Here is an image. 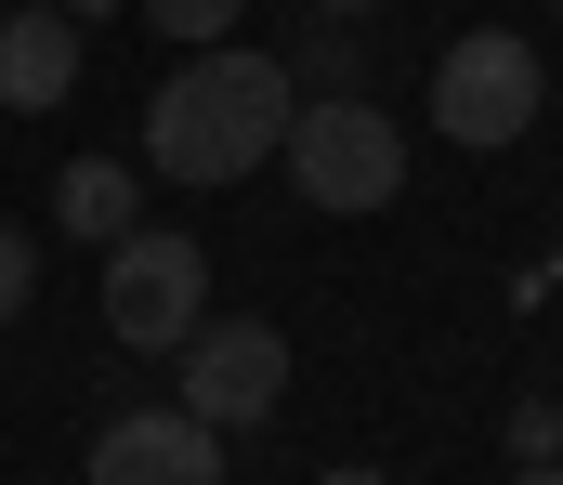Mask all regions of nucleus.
I'll return each instance as SVG.
<instances>
[{
    "instance_id": "obj_8",
    "label": "nucleus",
    "mask_w": 563,
    "mask_h": 485,
    "mask_svg": "<svg viewBox=\"0 0 563 485\" xmlns=\"http://www.w3.org/2000/svg\"><path fill=\"white\" fill-rule=\"evenodd\" d=\"M53 223H66L79 250H119V236L144 223V184H132L119 158H66V184H53Z\"/></svg>"
},
{
    "instance_id": "obj_12",
    "label": "nucleus",
    "mask_w": 563,
    "mask_h": 485,
    "mask_svg": "<svg viewBox=\"0 0 563 485\" xmlns=\"http://www.w3.org/2000/svg\"><path fill=\"white\" fill-rule=\"evenodd\" d=\"M53 13H79V26H106V13H119V0H53Z\"/></svg>"
},
{
    "instance_id": "obj_10",
    "label": "nucleus",
    "mask_w": 563,
    "mask_h": 485,
    "mask_svg": "<svg viewBox=\"0 0 563 485\" xmlns=\"http://www.w3.org/2000/svg\"><path fill=\"white\" fill-rule=\"evenodd\" d=\"M26 289H40V250H26V223H0V328L26 316Z\"/></svg>"
},
{
    "instance_id": "obj_7",
    "label": "nucleus",
    "mask_w": 563,
    "mask_h": 485,
    "mask_svg": "<svg viewBox=\"0 0 563 485\" xmlns=\"http://www.w3.org/2000/svg\"><path fill=\"white\" fill-rule=\"evenodd\" d=\"M66 92H79V13L13 0V13H0V106L40 119V106H66Z\"/></svg>"
},
{
    "instance_id": "obj_15",
    "label": "nucleus",
    "mask_w": 563,
    "mask_h": 485,
    "mask_svg": "<svg viewBox=\"0 0 563 485\" xmlns=\"http://www.w3.org/2000/svg\"><path fill=\"white\" fill-rule=\"evenodd\" d=\"M314 13H367V0H314Z\"/></svg>"
},
{
    "instance_id": "obj_11",
    "label": "nucleus",
    "mask_w": 563,
    "mask_h": 485,
    "mask_svg": "<svg viewBox=\"0 0 563 485\" xmlns=\"http://www.w3.org/2000/svg\"><path fill=\"white\" fill-rule=\"evenodd\" d=\"M511 460H525V473L563 460V407H511Z\"/></svg>"
},
{
    "instance_id": "obj_9",
    "label": "nucleus",
    "mask_w": 563,
    "mask_h": 485,
    "mask_svg": "<svg viewBox=\"0 0 563 485\" xmlns=\"http://www.w3.org/2000/svg\"><path fill=\"white\" fill-rule=\"evenodd\" d=\"M236 13H250V0H144V26H157V40H184V53L236 40Z\"/></svg>"
},
{
    "instance_id": "obj_2",
    "label": "nucleus",
    "mask_w": 563,
    "mask_h": 485,
    "mask_svg": "<svg viewBox=\"0 0 563 485\" xmlns=\"http://www.w3.org/2000/svg\"><path fill=\"white\" fill-rule=\"evenodd\" d=\"M288 184H301V210H341V223H367V210H394L407 197V132L367 106V92H328V106H288Z\"/></svg>"
},
{
    "instance_id": "obj_13",
    "label": "nucleus",
    "mask_w": 563,
    "mask_h": 485,
    "mask_svg": "<svg viewBox=\"0 0 563 485\" xmlns=\"http://www.w3.org/2000/svg\"><path fill=\"white\" fill-rule=\"evenodd\" d=\"M314 485H394V473H354V460H341V473H314Z\"/></svg>"
},
{
    "instance_id": "obj_16",
    "label": "nucleus",
    "mask_w": 563,
    "mask_h": 485,
    "mask_svg": "<svg viewBox=\"0 0 563 485\" xmlns=\"http://www.w3.org/2000/svg\"><path fill=\"white\" fill-rule=\"evenodd\" d=\"M0 13H13V0H0Z\"/></svg>"
},
{
    "instance_id": "obj_6",
    "label": "nucleus",
    "mask_w": 563,
    "mask_h": 485,
    "mask_svg": "<svg viewBox=\"0 0 563 485\" xmlns=\"http://www.w3.org/2000/svg\"><path fill=\"white\" fill-rule=\"evenodd\" d=\"M92 485H223V433L184 407H132L92 433Z\"/></svg>"
},
{
    "instance_id": "obj_5",
    "label": "nucleus",
    "mask_w": 563,
    "mask_h": 485,
    "mask_svg": "<svg viewBox=\"0 0 563 485\" xmlns=\"http://www.w3.org/2000/svg\"><path fill=\"white\" fill-rule=\"evenodd\" d=\"M197 316H210V250L197 236H119L106 250V328L132 341V354H184L197 341Z\"/></svg>"
},
{
    "instance_id": "obj_14",
    "label": "nucleus",
    "mask_w": 563,
    "mask_h": 485,
    "mask_svg": "<svg viewBox=\"0 0 563 485\" xmlns=\"http://www.w3.org/2000/svg\"><path fill=\"white\" fill-rule=\"evenodd\" d=\"M511 485H563V460H538V473H511Z\"/></svg>"
},
{
    "instance_id": "obj_4",
    "label": "nucleus",
    "mask_w": 563,
    "mask_h": 485,
    "mask_svg": "<svg viewBox=\"0 0 563 485\" xmlns=\"http://www.w3.org/2000/svg\"><path fill=\"white\" fill-rule=\"evenodd\" d=\"M184 367V420H210V433H263L288 407V328H263V316H197V341L170 354Z\"/></svg>"
},
{
    "instance_id": "obj_1",
    "label": "nucleus",
    "mask_w": 563,
    "mask_h": 485,
    "mask_svg": "<svg viewBox=\"0 0 563 485\" xmlns=\"http://www.w3.org/2000/svg\"><path fill=\"white\" fill-rule=\"evenodd\" d=\"M288 106H301V79H288L276 53L210 40V53H184L170 92L144 106V170H157V184H250V170L288 145Z\"/></svg>"
},
{
    "instance_id": "obj_3",
    "label": "nucleus",
    "mask_w": 563,
    "mask_h": 485,
    "mask_svg": "<svg viewBox=\"0 0 563 485\" xmlns=\"http://www.w3.org/2000/svg\"><path fill=\"white\" fill-rule=\"evenodd\" d=\"M538 106H551V66H538V40H511V26H472V40H445V66H432V132H445V145L498 158V145H525V132H538Z\"/></svg>"
}]
</instances>
